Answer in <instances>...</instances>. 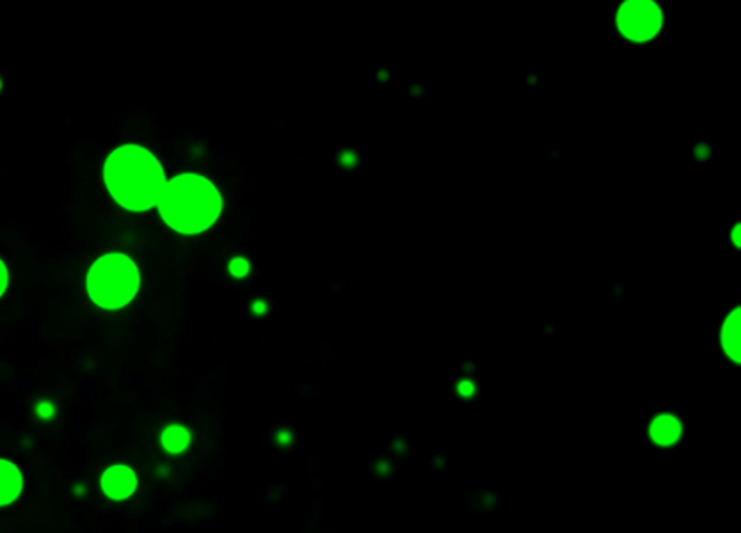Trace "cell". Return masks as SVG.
I'll list each match as a JSON object with an SVG mask.
<instances>
[{
	"label": "cell",
	"mask_w": 741,
	"mask_h": 533,
	"mask_svg": "<svg viewBox=\"0 0 741 533\" xmlns=\"http://www.w3.org/2000/svg\"><path fill=\"white\" fill-rule=\"evenodd\" d=\"M103 178L116 203L137 214L153 211L167 186L166 169L155 153L134 142L109 155Z\"/></svg>",
	"instance_id": "1"
},
{
	"label": "cell",
	"mask_w": 741,
	"mask_h": 533,
	"mask_svg": "<svg viewBox=\"0 0 741 533\" xmlns=\"http://www.w3.org/2000/svg\"><path fill=\"white\" fill-rule=\"evenodd\" d=\"M159 208L172 230L196 237L214 228L221 219L225 196L210 178L200 173H184L167 181Z\"/></svg>",
	"instance_id": "2"
},
{
	"label": "cell",
	"mask_w": 741,
	"mask_h": 533,
	"mask_svg": "<svg viewBox=\"0 0 741 533\" xmlns=\"http://www.w3.org/2000/svg\"><path fill=\"white\" fill-rule=\"evenodd\" d=\"M88 294L102 309H125L141 292V267L127 253H108L91 265Z\"/></svg>",
	"instance_id": "3"
},
{
	"label": "cell",
	"mask_w": 741,
	"mask_h": 533,
	"mask_svg": "<svg viewBox=\"0 0 741 533\" xmlns=\"http://www.w3.org/2000/svg\"><path fill=\"white\" fill-rule=\"evenodd\" d=\"M612 15L615 33L628 43H651L665 27L664 8L654 0H628Z\"/></svg>",
	"instance_id": "4"
},
{
	"label": "cell",
	"mask_w": 741,
	"mask_h": 533,
	"mask_svg": "<svg viewBox=\"0 0 741 533\" xmlns=\"http://www.w3.org/2000/svg\"><path fill=\"white\" fill-rule=\"evenodd\" d=\"M715 331H717L715 340H717L718 351L723 353L727 365L740 367V303L738 301L720 309Z\"/></svg>",
	"instance_id": "5"
},
{
	"label": "cell",
	"mask_w": 741,
	"mask_h": 533,
	"mask_svg": "<svg viewBox=\"0 0 741 533\" xmlns=\"http://www.w3.org/2000/svg\"><path fill=\"white\" fill-rule=\"evenodd\" d=\"M645 432H648L649 440L653 441V445L662 450H670L681 445L687 426H685L683 416L662 409L648 420Z\"/></svg>",
	"instance_id": "6"
},
{
	"label": "cell",
	"mask_w": 741,
	"mask_h": 533,
	"mask_svg": "<svg viewBox=\"0 0 741 533\" xmlns=\"http://www.w3.org/2000/svg\"><path fill=\"white\" fill-rule=\"evenodd\" d=\"M100 484H102L105 496L116 499V502H125V499L133 498L134 494L137 493L141 480H139V474L133 466L116 465L105 470Z\"/></svg>",
	"instance_id": "7"
},
{
	"label": "cell",
	"mask_w": 741,
	"mask_h": 533,
	"mask_svg": "<svg viewBox=\"0 0 741 533\" xmlns=\"http://www.w3.org/2000/svg\"><path fill=\"white\" fill-rule=\"evenodd\" d=\"M24 490V471L13 460L0 459V507L15 504Z\"/></svg>",
	"instance_id": "8"
},
{
	"label": "cell",
	"mask_w": 741,
	"mask_h": 533,
	"mask_svg": "<svg viewBox=\"0 0 741 533\" xmlns=\"http://www.w3.org/2000/svg\"><path fill=\"white\" fill-rule=\"evenodd\" d=\"M192 441H194V434H192L189 427L178 426V423L167 427L164 434H162V446L169 454H186L190 446H192Z\"/></svg>",
	"instance_id": "9"
},
{
	"label": "cell",
	"mask_w": 741,
	"mask_h": 533,
	"mask_svg": "<svg viewBox=\"0 0 741 533\" xmlns=\"http://www.w3.org/2000/svg\"><path fill=\"white\" fill-rule=\"evenodd\" d=\"M690 152H692L695 162H701L704 166H712V162H715L717 147L709 139L695 138L690 144Z\"/></svg>",
	"instance_id": "10"
},
{
	"label": "cell",
	"mask_w": 741,
	"mask_h": 533,
	"mask_svg": "<svg viewBox=\"0 0 741 533\" xmlns=\"http://www.w3.org/2000/svg\"><path fill=\"white\" fill-rule=\"evenodd\" d=\"M727 248H729V251H734L732 256L738 258V253H740V223H738V219L727 230Z\"/></svg>",
	"instance_id": "11"
},
{
	"label": "cell",
	"mask_w": 741,
	"mask_h": 533,
	"mask_svg": "<svg viewBox=\"0 0 741 533\" xmlns=\"http://www.w3.org/2000/svg\"><path fill=\"white\" fill-rule=\"evenodd\" d=\"M11 275L10 267L5 264L4 259L0 258V299L8 294V289H10Z\"/></svg>",
	"instance_id": "12"
},
{
	"label": "cell",
	"mask_w": 741,
	"mask_h": 533,
	"mask_svg": "<svg viewBox=\"0 0 741 533\" xmlns=\"http://www.w3.org/2000/svg\"><path fill=\"white\" fill-rule=\"evenodd\" d=\"M0 91H2V79H0Z\"/></svg>",
	"instance_id": "13"
}]
</instances>
